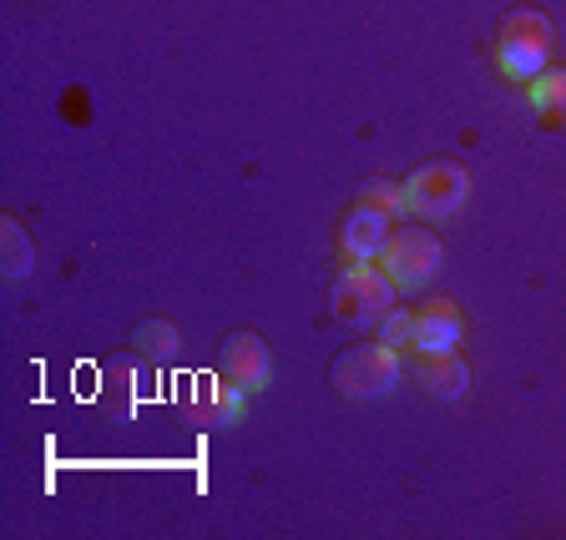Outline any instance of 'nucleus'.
I'll return each mask as SVG.
<instances>
[{
    "mask_svg": "<svg viewBox=\"0 0 566 540\" xmlns=\"http://www.w3.org/2000/svg\"><path fill=\"white\" fill-rule=\"evenodd\" d=\"M0 243H6V278H25L31 263H35V253H31V237H25V227L15 223V218L0 223Z\"/></svg>",
    "mask_w": 566,
    "mask_h": 540,
    "instance_id": "9b49d317",
    "label": "nucleus"
},
{
    "mask_svg": "<svg viewBox=\"0 0 566 540\" xmlns=\"http://www.w3.org/2000/svg\"><path fill=\"white\" fill-rule=\"evenodd\" d=\"M379 268L395 278L400 294L424 288V283L440 273V237L430 233V227H400V233H389L385 253H379Z\"/></svg>",
    "mask_w": 566,
    "mask_h": 540,
    "instance_id": "20e7f679",
    "label": "nucleus"
},
{
    "mask_svg": "<svg viewBox=\"0 0 566 540\" xmlns=\"http://www.w3.org/2000/svg\"><path fill=\"white\" fill-rule=\"evenodd\" d=\"M495 56H501V71L516 76V82H531V76L546 71V56H531V51H516V46H495Z\"/></svg>",
    "mask_w": 566,
    "mask_h": 540,
    "instance_id": "ddd939ff",
    "label": "nucleus"
},
{
    "mask_svg": "<svg viewBox=\"0 0 566 540\" xmlns=\"http://www.w3.org/2000/svg\"><path fill=\"white\" fill-rule=\"evenodd\" d=\"M379 339H385L389 349H410L415 343V314L410 308H389L385 324H379Z\"/></svg>",
    "mask_w": 566,
    "mask_h": 540,
    "instance_id": "4468645a",
    "label": "nucleus"
},
{
    "mask_svg": "<svg viewBox=\"0 0 566 540\" xmlns=\"http://www.w3.org/2000/svg\"><path fill=\"white\" fill-rule=\"evenodd\" d=\"M526 92H531V112H536L552 131H566V71H542V76H531Z\"/></svg>",
    "mask_w": 566,
    "mask_h": 540,
    "instance_id": "9d476101",
    "label": "nucleus"
},
{
    "mask_svg": "<svg viewBox=\"0 0 566 540\" xmlns=\"http://www.w3.org/2000/svg\"><path fill=\"white\" fill-rule=\"evenodd\" d=\"M556 41L552 21L542 11H511L501 21V46H516V51H531V56H546Z\"/></svg>",
    "mask_w": 566,
    "mask_h": 540,
    "instance_id": "1a4fd4ad",
    "label": "nucleus"
},
{
    "mask_svg": "<svg viewBox=\"0 0 566 540\" xmlns=\"http://www.w3.org/2000/svg\"><path fill=\"white\" fill-rule=\"evenodd\" d=\"M269 364H273V359H269V343H263L259 333H248V329L228 333L223 353H218V374H223V384L243 389V394H259V389L269 384V374H273Z\"/></svg>",
    "mask_w": 566,
    "mask_h": 540,
    "instance_id": "39448f33",
    "label": "nucleus"
},
{
    "mask_svg": "<svg viewBox=\"0 0 566 540\" xmlns=\"http://www.w3.org/2000/svg\"><path fill=\"white\" fill-rule=\"evenodd\" d=\"M389 243V212H375V208H359L344 223V258L349 263H365V258H379Z\"/></svg>",
    "mask_w": 566,
    "mask_h": 540,
    "instance_id": "6e6552de",
    "label": "nucleus"
},
{
    "mask_svg": "<svg viewBox=\"0 0 566 540\" xmlns=\"http://www.w3.org/2000/svg\"><path fill=\"white\" fill-rule=\"evenodd\" d=\"M415 379H420L436 400H460L471 389V369L455 349H436V353H415Z\"/></svg>",
    "mask_w": 566,
    "mask_h": 540,
    "instance_id": "423d86ee",
    "label": "nucleus"
},
{
    "mask_svg": "<svg viewBox=\"0 0 566 540\" xmlns=\"http://www.w3.org/2000/svg\"><path fill=\"white\" fill-rule=\"evenodd\" d=\"M359 208H375V212H405V198L395 182H369L365 192H359Z\"/></svg>",
    "mask_w": 566,
    "mask_h": 540,
    "instance_id": "2eb2a0df",
    "label": "nucleus"
},
{
    "mask_svg": "<svg viewBox=\"0 0 566 540\" xmlns=\"http://www.w3.org/2000/svg\"><path fill=\"white\" fill-rule=\"evenodd\" d=\"M400 198L415 218H450L471 198V177L460 162H424L410 172V182H400Z\"/></svg>",
    "mask_w": 566,
    "mask_h": 540,
    "instance_id": "7ed1b4c3",
    "label": "nucleus"
},
{
    "mask_svg": "<svg viewBox=\"0 0 566 540\" xmlns=\"http://www.w3.org/2000/svg\"><path fill=\"white\" fill-rule=\"evenodd\" d=\"M400 384V349H389L385 339L375 343H354L349 353H339L334 364V389L344 400H379Z\"/></svg>",
    "mask_w": 566,
    "mask_h": 540,
    "instance_id": "f03ea898",
    "label": "nucleus"
},
{
    "mask_svg": "<svg viewBox=\"0 0 566 540\" xmlns=\"http://www.w3.org/2000/svg\"><path fill=\"white\" fill-rule=\"evenodd\" d=\"M395 278L379 268V258H365V263H349L344 278L334 283V314L339 324H354V329H369V324H385V314L395 308Z\"/></svg>",
    "mask_w": 566,
    "mask_h": 540,
    "instance_id": "f257e3e1",
    "label": "nucleus"
},
{
    "mask_svg": "<svg viewBox=\"0 0 566 540\" xmlns=\"http://www.w3.org/2000/svg\"><path fill=\"white\" fill-rule=\"evenodd\" d=\"M460 343V308L446 298H430V304L415 314V353H436V349H455Z\"/></svg>",
    "mask_w": 566,
    "mask_h": 540,
    "instance_id": "0eeeda50",
    "label": "nucleus"
},
{
    "mask_svg": "<svg viewBox=\"0 0 566 540\" xmlns=\"http://www.w3.org/2000/svg\"><path fill=\"white\" fill-rule=\"evenodd\" d=\"M137 349L147 353L153 364H167V359L177 353V329L167 324V318H147V324L137 329Z\"/></svg>",
    "mask_w": 566,
    "mask_h": 540,
    "instance_id": "f8f14e48",
    "label": "nucleus"
}]
</instances>
